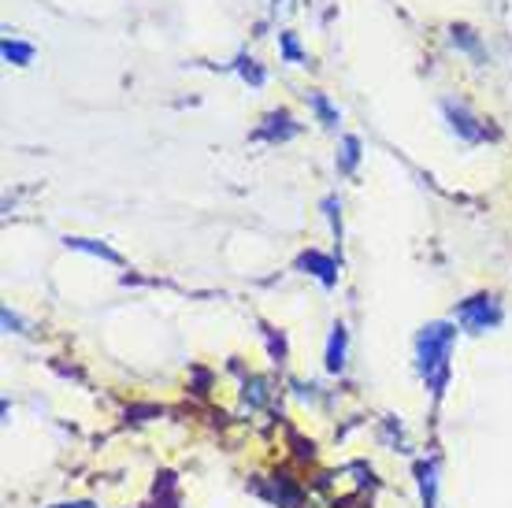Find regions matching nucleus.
Here are the masks:
<instances>
[{
  "label": "nucleus",
  "mask_w": 512,
  "mask_h": 508,
  "mask_svg": "<svg viewBox=\"0 0 512 508\" xmlns=\"http://www.w3.org/2000/svg\"><path fill=\"white\" fill-rule=\"evenodd\" d=\"M461 319L472 327V331H487L490 323H498L501 312L494 308V297H475L472 305L461 308Z\"/></svg>",
  "instance_id": "f257e3e1"
},
{
  "label": "nucleus",
  "mask_w": 512,
  "mask_h": 508,
  "mask_svg": "<svg viewBox=\"0 0 512 508\" xmlns=\"http://www.w3.org/2000/svg\"><path fill=\"white\" fill-rule=\"evenodd\" d=\"M4 60H12V64L26 67L34 60V45H26V41H15V38H4Z\"/></svg>",
  "instance_id": "f03ea898"
},
{
  "label": "nucleus",
  "mask_w": 512,
  "mask_h": 508,
  "mask_svg": "<svg viewBox=\"0 0 512 508\" xmlns=\"http://www.w3.org/2000/svg\"><path fill=\"white\" fill-rule=\"evenodd\" d=\"M282 49H286V56H290V60H301V49H297V41L290 38V34H282Z\"/></svg>",
  "instance_id": "7ed1b4c3"
},
{
  "label": "nucleus",
  "mask_w": 512,
  "mask_h": 508,
  "mask_svg": "<svg viewBox=\"0 0 512 508\" xmlns=\"http://www.w3.org/2000/svg\"><path fill=\"white\" fill-rule=\"evenodd\" d=\"M353 164H357V141L346 138V167H353Z\"/></svg>",
  "instance_id": "20e7f679"
}]
</instances>
